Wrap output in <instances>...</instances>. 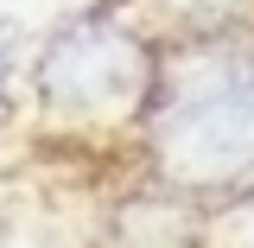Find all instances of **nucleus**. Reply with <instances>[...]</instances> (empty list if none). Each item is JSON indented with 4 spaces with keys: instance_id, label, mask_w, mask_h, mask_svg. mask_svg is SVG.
Wrapping results in <instances>:
<instances>
[{
    "instance_id": "nucleus-5",
    "label": "nucleus",
    "mask_w": 254,
    "mask_h": 248,
    "mask_svg": "<svg viewBox=\"0 0 254 248\" xmlns=\"http://www.w3.org/2000/svg\"><path fill=\"white\" fill-rule=\"evenodd\" d=\"M6 45H13V26H0V77H6V64H13V51H6Z\"/></svg>"
},
{
    "instance_id": "nucleus-4",
    "label": "nucleus",
    "mask_w": 254,
    "mask_h": 248,
    "mask_svg": "<svg viewBox=\"0 0 254 248\" xmlns=\"http://www.w3.org/2000/svg\"><path fill=\"white\" fill-rule=\"evenodd\" d=\"M229 236H235V248H254V204L235 210V229H229Z\"/></svg>"
},
{
    "instance_id": "nucleus-3",
    "label": "nucleus",
    "mask_w": 254,
    "mask_h": 248,
    "mask_svg": "<svg viewBox=\"0 0 254 248\" xmlns=\"http://www.w3.org/2000/svg\"><path fill=\"white\" fill-rule=\"evenodd\" d=\"M165 13H229L235 0H159Z\"/></svg>"
},
{
    "instance_id": "nucleus-2",
    "label": "nucleus",
    "mask_w": 254,
    "mask_h": 248,
    "mask_svg": "<svg viewBox=\"0 0 254 248\" xmlns=\"http://www.w3.org/2000/svg\"><path fill=\"white\" fill-rule=\"evenodd\" d=\"M153 159L178 191H222L254 172V70H216L153 115Z\"/></svg>"
},
{
    "instance_id": "nucleus-1",
    "label": "nucleus",
    "mask_w": 254,
    "mask_h": 248,
    "mask_svg": "<svg viewBox=\"0 0 254 248\" xmlns=\"http://www.w3.org/2000/svg\"><path fill=\"white\" fill-rule=\"evenodd\" d=\"M153 89V58L140 32L115 19H70L32 58V95L58 121H115Z\"/></svg>"
}]
</instances>
